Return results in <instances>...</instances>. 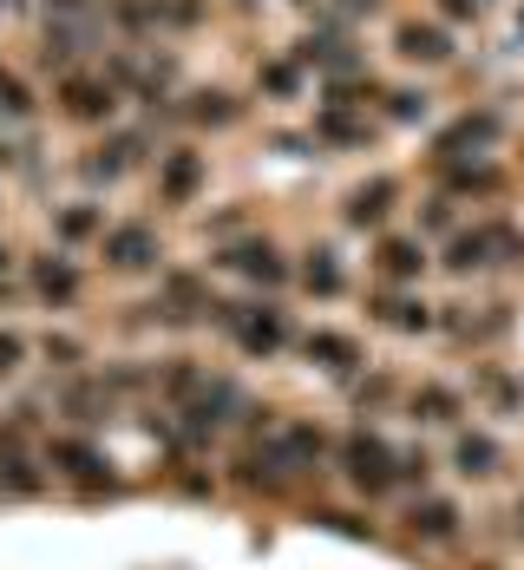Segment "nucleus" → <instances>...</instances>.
I'll use <instances>...</instances> for the list:
<instances>
[{"mask_svg":"<svg viewBox=\"0 0 524 570\" xmlns=\"http://www.w3.org/2000/svg\"><path fill=\"white\" fill-rule=\"evenodd\" d=\"M165 145H171V138H165L158 125L125 118V125L99 131V138H79V151H66V177H72L79 190H92V197H112L125 184L151 177V165H158Z\"/></svg>","mask_w":524,"mask_h":570,"instance_id":"nucleus-1","label":"nucleus"},{"mask_svg":"<svg viewBox=\"0 0 524 570\" xmlns=\"http://www.w3.org/2000/svg\"><path fill=\"white\" fill-rule=\"evenodd\" d=\"M518 138V112L512 92H485V99H459L453 112L426 131V151L413 165H453V158H485V151H512Z\"/></svg>","mask_w":524,"mask_h":570,"instance_id":"nucleus-2","label":"nucleus"},{"mask_svg":"<svg viewBox=\"0 0 524 570\" xmlns=\"http://www.w3.org/2000/svg\"><path fill=\"white\" fill-rule=\"evenodd\" d=\"M210 335L230 347L236 361H283L301 342V322H295L289 295H224Z\"/></svg>","mask_w":524,"mask_h":570,"instance_id":"nucleus-3","label":"nucleus"},{"mask_svg":"<svg viewBox=\"0 0 524 570\" xmlns=\"http://www.w3.org/2000/svg\"><path fill=\"white\" fill-rule=\"evenodd\" d=\"M380 59H387L394 72H413V79L446 86L453 66L466 59V40H459L446 20H433L426 7H394V20L380 27Z\"/></svg>","mask_w":524,"mask_h":570,"instance_id":"nucleus-4","label":"nucleus"},{"mask_svg":"<svg viewBox=\"0 0 524 570\" xmlns=\"http://www.w3.org/2000/svg\"><path fill=\"white\" fill-rule=\"evenodd\" d=\"M171 263V229L158 210H118L99 236V249H92V269L112 283H158Z\"/></svg>","mask_w":524,"mask_h":570,"instance_id":"nucleus-5","label":"nucleus"},{"mask_svg":"<svg viewBox=\"0 0 524 570\" xmlns=\"http://www.w3.org/2000/svg\"><path fill=\"white\" fill-rule=\"evenodd\" d=\"M512 335H518V302H512V295H498V288H459V295H439V342L453 347V354L492 361Z\"/></svg>","mask_w":524,"mask_h":570,"instance_id":"nucleus-6","label":"nucleus"},{"mask_svg":"<svg viewBox=\"0 0 524 570\" xmlns=\"http://www.w3.org/2000/svg\"><path fill=\"white\" fill-rule=\"evenodd\" d=\"M204 269L224 276V283H236L243 295H289L295 288V249L269 224H256V229H243V236H230V243H217V249L204 256Z\"/></svg>","mask_w":524,"mask_h":570,"instance_id":"nucleus-7","label":"nucleus"},{"mask_svg":"<svg viewBox=\"0 0 524 570\" xmlns=\"http://www.w3.org/2000/svg\"><path fill=\"white\" fill-rule=\"evenodd\" d=\"M47 118H53L59 131H72V138H99V131L125 125L131 106H125V92L106 79V66L92 59V66H72V72L47 79Z\"/></svg>","mask_w":524,"mask_h":570,"instance_id":"nucleus-8","label":"nucleus"},{"mask_svg":"<svg viewBox=\"0 0 524 570\" xmlns=\"http://www.w3.org/2000/svg\"><path fill=\"white\" fill-rule=\"evenodd\" d=\"M256 125V92L243 79H224V72H190V86L177 92V138H236Z\"/></svg>","mask_w":524,"mask_h":570,"instance_id":"nucleus-9","label":"nucleus"},{"mask_svg":"<svg viewBox=\"0 0 524 570\" xmlns=\"http://www.w3.org/2000/svg\"><path fill=\"white\" fill-rule=\"evenodd\" d=\"M335 479L348 485L360 505H387L401 499V440H387V426H342V446H335Z\"/></svg>","mask_w":524,"mask_h":570,"instance_id":"nucleus-10","label":"nucleus"},{"mask_svg":"<svg viewBox=\"0 0 524 570\" xmlns=\"http://www.w3.org/2000/svg\"><path fill=\"white\" fill-rule=\"evenodd\" d=\"M413 210V177L394 171V165H367L360 177H348L342 190H335V224L360 236V243H374L380 229L407 224Z\"/></svg>","mask_w":524,"mask_h":570,"instance_id":"nucleus-11","label":"nucleus"},{"mask_svg":"<svg viewBox=\"0 0 524 570\" xmlns=\"http://www.w3.org/2000/svg\"><path fill=\"white\" fill-rule=\"evenodd\" d=\"M145 308H151V335H197L217 322L224 308V288L204 263H171L158 283L145 288Z\"/></svg>","mask_w":524,"mask_h":570,"instance_id":"nucleus-12","label":"nucleus"},{"mask_svg":"<svg viewBox=\"0 0 524 570\" xmlns=\"http://www.w3.org/2000/svg\"><path fill=\"white\" fill-rule=\"evenodd\" d=\"M210 177H217V151L204 138H171L151 165V210L158 217H197L210 204Z\"/></svg>","mask_w":524,"mask_h":570,"instance_id":"nucleus-13","label":"nucleus"},{"mask_svg":"<svg viewBox=\"0 0 524 570\" xmlns=\"http://www.w3.org/2000/svg\"><path fill=\"white\" fill-rule=\"evenodd\" d=\"M40 459H47V472H53L59 492H72V499H118L125 492V479L112 472V453L99 446V433H72V426H53L47 440H40Z\"/></svg>","mask_w":524,"mask_h":570,"instance_id":"nucleus-14","label":"nucleus"},{"mask_svg":"<svg viewBox=\"0 0 524 570\" xmlns=\"http://www.w3.org/2000/svg\"><path fill=\"white\" fill-rule=\"evenodd\" d=\"M92 263L72 256V249H53V243H33L27 263H20V283H27V308H40L47 322H66L72 308H86L92 295Z\"/></svg>","mask_w":524,"mask_h":570,"instance_id":"nucleus-15","label":"nucleus"},{"mask_svg":"<svg viewBox=\"0 0 524 570\" xmlns=\"http://www.w3.org/2000/svg\"><path fill=\"white\" fill-rule=\"evenodd\" d=\"M426 190H446L453 204H466V210H505L512 204V190H518L524 177L518 165L505 158V151H485V158H453V165H413Z\"/></svg>","mask_w":524,"mask_h":570,"instance_id":"nucleus-16","label":"nucleus"},{"mask_svg":"<svg viewBox=\"0 0 524 570\" xmlns=\"http://www.w3.org/2000/svg\"><path fill=\"white\" fill-rule=\"evenodd\" d=\"M360 322L374 335H394V342H426L439 335V295L426 288H387V283H360Z\"/></svg>","mask_w":524,"mask_h":570,"instance_id":"nucleus-17","label":"nucleus"},{"mask_svg":"<svg viewBox=\"0 0 524 570\" xmlns=\"http://www.w3.org/2000/svg\"><path fill=\"white\" fill-rule=\"evenodd\" d=\"M295 361L308 367V374H322V381H335L342 394H348L354 381L374 367V347L360 328H342V322H308L301 328V342H295Z\"/></svg>","mask_w":524,"mask_h":570,"instance_id":"nucleus-18","label":"nucleus"},{"mask_svg":"<svg viewBox=\"0 0 524 570\" xmlns=\"http://www.w3.org/2000/svg\"><path fill=\"white\" fill-rule=\"evenodd\" d=\"M446 92L433 86V79H413V72H394L387 66V86H380V99H374V118H380V131L387 138H426L446 106H439Z\"/></svg>","mask_w":524,"mask_h":570,"instance_id":"nucleus-19","label":"nucleus"},{"mask_svg":"<svg viewBox=\"0 0 524 570\" xmlns=\"http://www.w3.org/2000/svg\"><path fill=\"white\" fill-rule=\"evenodd\" d=\"M295 295H301V302H315V308H335V302L360 295L354 256L335 243V236H308V243L295 249Z\"/></svg>","mask_w":524,"mask_h":570,"instance_id":"nucleus-20","label":"nucleus"},{"mask_svg":"<svg viewBox=\"0 0 524 570\" xmlns=\"http://www.w3.org/2000/svg\"><path fill=\"white\" fill-rule=\"evenodd\" d=\"M401 538L419 544V551H453V544H466V499L446 492V485L407 492V499H401Z\"/></svg>","mask_w":524,"mask_h":570,"instance_id":"nucleus-21","label":"nucleus"},{"mask_svg":"<svg viewBox=\"0 0 524 570\" xmlns=\"http://www.w3.org/2000/svg\"><path fill=\"white\" fill-rule=\"evenodd\" d=\"M426 276H439V256L433 243L419 236L413 224H394L367 243V283H387V288H426Z\"/></svg>","mask_w":524,"mask_h":570,"instance_id":"nucleus-22","label":"nucleus"},{"mask_svg":"<svg viewBox=\"0 0 524 570\" xmlns=\"http://www.w3.org/2000/svg\"><path fill=\"white\" fill-rule=\"evenodd\" d=\"M112 217L118 210L106 204V197H92V190H72V197H47V204H40L47 243H53V249H72V256H92Z\"/></svg>","mask_w":524,"mask_h":570,"instance_id":"nucleus-23","label":"nucleus"},{"mask_svg":"<svg viewBox=\"0 0 524 570\" xmlns=\"http://www.w3.org/2000/svg\"><path fill=\"white\" fill-rule=\"evenodd\" d=\"M459 485H498L505 472H512V446H505V433L498 426H485V420H466L459 433H446V459H439Z\"/></svg>","mask_w":524,"mask_h":570,"instance_id":"nucleus-24","label":"nucleus"},{"mask_svg":"<svg viewBox=\"0 0 524 570\" xmlns=\"http://www.w3.org/2000/svg\"><path fill=\"white\" fill-rule=\"evenodd\" d=\"M289 53L315 72V86H335V79H348V72H360V66H374L367 33H342V27H295Z\"/></svg>","mask_w":524,"mask_h":570,"instance_id":"nucleus-25","label":"nucleus"},{"mask_svg":"<svg viewBox=\"0 0 524 570\" xmlns=\"http://www.w3.org/2000/svg\"><path fill=\"white\" fill-rule=\"evenodd\" d=\"M466 413H472L466 381H453V374H419V381H407L401 420H407L413 433H459Z\"/></svg>","mask_w":524,"mask_h":570,"instance_id":"nucleus-26","label":"nucleus"},{"mask_svg":"<svg viewBox=\"0 0 524 570\" xmlns=\"http://www.w3.org/2000/svg\"><path fill=\"white\" fill-rule=\"evenodd\" d=\"M301 125L315 131V145H322V158H360V151H380L387 145V131H380V118L374 112H354V106H308Z\"/></svg>","mask_w":524,"mask_h":570,"instance_id":"nucleus-27","label":"nucleus"},{"mask_svg":"<svg viewBox=\"0 0 524 570\" xmlns=\"http://www.w3.org/2000/svg\"><path fill=\"white\" fill-rule=\"evenodd\" d=\"M243 86L256 92V106H301V99H315V72L289 53V40L283 47H256Z\"/></svg>","mask_w":524,"mask_h":570,"instance_id":"nucleus-28","label":"nucleus"},{"mask_svg":"<svg viewBox=\"0 0 524 570\" xmlns=\"http://www.w3.org/2000/svg\"><path fill=\"white\" fill-rule=\"evenodd\" d=\"M47 394H53V420L72 426V433H99V426L118 413V400H112V387L99 381V367L66 374V381H47Z\"/></svg>","mask_w":524,"mask_h":570,"instance_id":"nucleus-29","label":"nucleus"},{"mask_svg":"<svg viewBox=\"0 0 524 570\" xmlns=\"http://www.w3.org/2000/svg\"><path fill=\"white\" fill-rule=\"evenodd\" d=\"M0 125H13V131L53 125V118H47V86H40V72L20 53H0Z\"/></svg>","mask_w":524,"mask_h":570,"instance_id":"nucleus-30","label":"nucleus"},{"mask_svg":"<svg viewBox=\"0 0 524 570\" xmlns=\"http://www.w3.org/2000/svg\"><path fill=\"white\" fill-rule=\"evenodd\" d=\"M466 394H472V406L492 413V420H524V367H505L498 354H492V361H472Z\"/></svg>","mask_w":524,"mask_h":570,"instance_id":"nucleus-31","label":"nucleus"},{"mask_svg":"<svg viewBox=\"0 0 524 570\" xmlns=\"http://www.w3.org/2000/svg\"><path fill=\"white\" fill-rule=\"evenodd\" d=\"M407 381H413V374H401L394 361H374V367H367V374L348 387V413L360 420V426L394 420V413H401V400H407Z\"/></svg>","mask_w":524,"mask_h":570,"instance_id":"nucleus-32","label":"nucleus"},{"mask_svg":"<svg viewBox=\"0 0 524 570\" xmlns=\"http://www.w3.org/2000/svg\"><path fill=\"white\" fill-rule=\"evenodd\" d=\"M33 367H40L47 381H66V374L99 367V361H92V335L72 328V322H47V328L33 335Z\"/></svg>","mask_w":524,"mask_h":570,"instance_id":"nucleus-33","label":"nucleus"},{"mask_svg":"<svg viewBox=\"0 0 524 570\" xmlns=\"http://www.w3.org/2000/svg\"><path fill=\"white\" fill-rule=\"evenodd\" d=\"M158 7V40H171V47H190L197 33H210L217 27V0H151Z\"/></svg>","mask_w":524,"mask_h":570,"instance_id":"nucleus-34","label":"nucleus"},{"mask_svg":"<svg viewBox=\"0 0 524 570\" xmlns=\"http://www.w3.org/2000/svg\"><path fill=\"white\" fill-rule=\"evenodd\" d=\"M407 224L419 229V236H426L433 249H439V243H446L453 229L466 224V204H453L446 190H426V184H419V190H413V210H407Z\"/></svg>","mask_w":524,"mask_h":570,"instance_id":"nucleus-35","label":"nucleus"},{"mask_svg":"<svg viewBox=\"0 0 524 570\" xmlns=\"http://www.w3.org/2000/svg\"><path fill=\"white\" fill-rule=\"evenodd\" d=\"M263 217H256V197H224V204H204L197 210V236L217 249V243H230V236H243V229H256Z\"/></svg>","mask_w":524,"mask_h":570,"instance_id":"nucleus-36","label":"nucleus"},{"mask_svg":"<svg viewBox=\"0 0 524 570\" xmlns=\"http://www.w3.org/2000/svg\"><path fill=\"white\" fill-rule=\"evenodd\" d=\"M433 20H446L459 40H478V33H492V20H498V7L505 0H419Z\"/></svg>","mask_w":524,"mask_h":570,"instance_id":"nucleus-37","label":"nucleus"},{"mask_svg":"<svg viewBox=\"0 0 524 570\" xmlns=\"http://www.w3.org/2000/svg\"><path fill=\"white\" fill-rule=\"evenodd\" d=\"M33 367V335L20 322H0V387H13Z\"/></svg>","mask_w":524,"mask_h":570,"instance_id":"nucleus-38","label":"nucleus"},{"mask_svg":"<svg viewBox=\"0 0 524 570\" xmlns=\"http://www.w3.org/2000/svg\"><path fill=\"white\" fill-rule=\"evenodd\" d=\"M20 263H27V249L0 229V308H20L27 302V283H20Z\"/></svg>","mask_w":524,"mask_h":570,"instance_id":"nucleus-39","label":"nucleus"},{"mask_svg":"<svg viewBox=\"0 0 524 570\" xmlns=\"http://www.w3.org/2000/svg\"><path fill=\"white\" fill-rule=\"evenodd\" d=\"M217 7H224L230 20H243V27H256V20L269 13V0H217Z\"/></svg>","mask_w":524,"mask_h":570,"instance_id":"nucleus-40","label":"nucleus"},{"mask_svg":"<svg viewBox=\"0 0 524 570\" xmlns=\"http://www.w3.org/2000/svg\"><path fill=\"white\" fill-rule=\"evenodd\" d=\"M512 53H524V0H512Z\"/></svg>","mask_w":524,"mask_h":570,"instance_id":"nucleus-41","label":"nucleus"},{"mask_svg":"<svg viewBox=\"0 0 524 570\" xmlns=\"http://www.w3.org/2000/svg\"><path fill=\"white\" fill-rule=\"evenodd\" d=\"M505 518H512L505 531H512V538H518V544H524V492H518V499H512V512H505Z\"/></svg>","mask_w":524,"mask_h":570,"instance_id":"nucleus-42","label":"nucleus"},{"mask_svg":"<svg viewBox=\"0 0 524 570\" xmlns=\"http://www.w3.org/2000/svg\"><path fill=\"white\" fill-rule=\"evenodd\" d=\"M512 165H518V177H524V118H518V138H512V151H505Z\"/></svg>","mask_w":524,"mask_h":570,"instance_id":"nucleus-43","label":"nucleus"},{"mask_svg":"<svg viewBox=\"0 0 524 570\" xmlns=\"http://www.w3.org/2000/svg\"><path fill=\"white\" fill-rule=\"evenodd\" d=\"M0 27H13V7H7V0H0Z\"/></svg>","mask_w":524,"mask_h":570,"instance_id":"nucleus-44","label":"nucleus"},{"mask_svg":"<svg viewBox=\"0 0 524 570\" xmlns=\"http://www.w3.org/2000/svg\"><path fill=\"white\" fill-rule=\"evenodd\" d=\"M0 204H7V184H0Z\"/></svg>","mask_w":524,"mask_h":570,"instance_id":"nucleus-45","label":"nucleus"},{"mask_svg":"<svg viewBox=\"0 0 524 570\" xmlns=\"http://www.w3.org/2000/svg\"><path fill=\"white\" fill-rule=\"evenodd\" d=\"M518 283H524V269H518Z\"/></svg>","mask_w":524,"mask_h":570,"instance_id":"nucleus-46","label":"nucleus"}]
</instances>
